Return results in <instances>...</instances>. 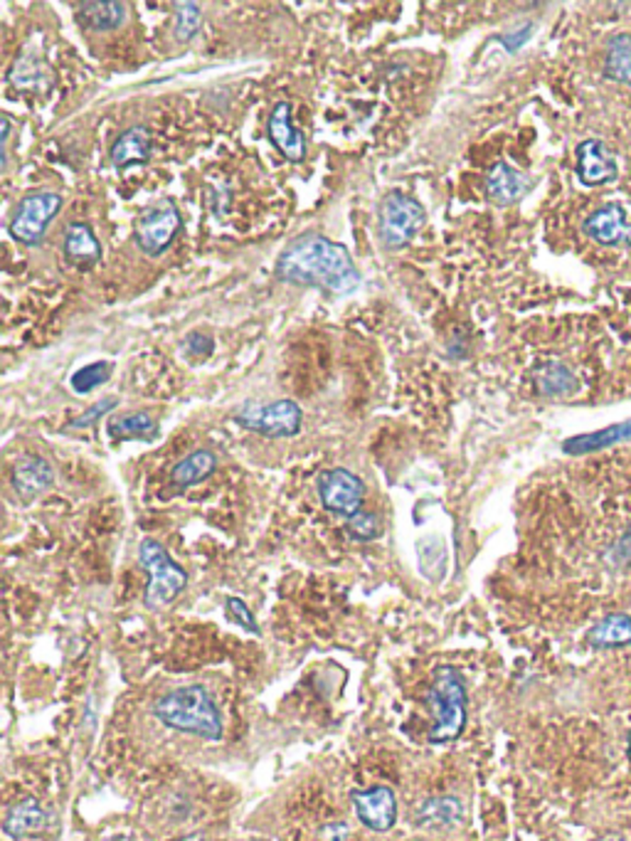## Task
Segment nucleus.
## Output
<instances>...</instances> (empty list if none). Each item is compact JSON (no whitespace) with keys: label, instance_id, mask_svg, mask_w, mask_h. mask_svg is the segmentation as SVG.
Masks as SVG:
<instances>
[{"label":"nucleus","instance_id":"f257e3e1","mask_svg":"<svg viewBox=\"0 0 631 841\" xmlns=\"http://www.w3.org/2000/svg\"><path fill=\"white\" fill-rule=\"evenodd\" d=\"M277 279L287 284L324 289L334 296H348L361 287L351 253L318 232H304L281 249L277 259Z\"/></svg>","mask_w":631,"mask_h":841},{"label":"nucleus","instance_id":"f03ea898","mask_svg":"<svg viewBox=\"0 0 631 841\" xmlns=\"http://www.w3.org/2000/svg\"><path fill=\"white\" fill-rule=\"evenodd\" d=\"M153 715L163 726L178 733H188V736H198L206 740L222 738L220 711L206 686L192 684L180 686L176 691H168L155 701Z\"/></svg>","mask_w":631,"mask_h":841},{"label":"nucleus","instance_id":"7ed1b4c3","mask_svg":"<svg viewBox=\"0 0 631 841\" xmlns=\"http://www.w3.org/2000/svg\"><path fill=\"white\" fill-rule=\"evenodd\" d=\"M430 705L436 719L434 728L430 731V743L444 746V743L459 738L466 728V705H469V699H466V686L454 666L442 664L434 669Z\"/></svg>","mask_w":631,"mask_h":841},{"label":"nucleus","instance_id":"20e7f679","mask_svg":"<svg viewBox=\"0 0 631 841\" xmlns=\"http://www.w3.org/2000/svg\"><path fill=\"white\" fill-rule=\"evenodd\" d=\"M139 558L141 565L149 570V585H145L143 603L149 610H163L186 589L188 573L171 558L166 546L153 538L143 540Z\"/></svg>","mask_w":631,"mask_h":841},{"label":"nucleus","instance_id":"39448f33","mask_svg":"<svg viewBox=\"0 0 631 841\" xmlns=\"http://www.w3.org/2000/svg\"><path fill=\"white\" fill-rule=\"evenodd\" d=\"M424 208L402 190H390L377 206V237L385 249H402L424 225Z\"/></svg>","mask_w":631,"mask_h":841},{"label":"nucleus","instance_id":"423d86ee","mask_svg":"<svg viewBox=\"0 0 631 841\" xmlns=\"http://www.w3.org/2000/svg\"><path fill=\"white\" fill-rule=\"evenodd\" d=\"M301 420H304V412L294 400H274L265 405L247 402L235 412V422L239 428L277 440L299 434Z\"/></svg>","mask_w":631,"mask_h":841},{"label":"nucleus","instance_id":"0eeeda50","mask_svg":"<svg viewBox=\"0 0 631 841\" xmlns=\"http://www.w3.org/2000/svg\"><path fill=\"white\" fill-rule=\"evenodd\" d=\"M60 208H62V196H57V192H50V190L31 192V196H25L21 202H17L8 230H11V235L21 245H27V247L40 245L47 227H50V222L57 218Z\"/></svg>","mask_w":631,"mask_h":841},{"label":"nucleus","instance_id":"6e6552de","mask_svg":"<svg viewBox=\"0 0 631 841\" xmlns=\"http://www.w3.org/2000/svg\"><path fill=\"white\" fill-rule=\"evenodd\" d=\"M183 227V218L173 200H161L155 206L145 208L141 218L136 220V245L145 257H159L173 245Z\"/></svg>","mask_w":631,"mask_h":841},{"label":"nucleus","instance_id":"1a4fd4ad","mask_svg":"<svg viewBox=\"0 0 631 841\" xmlns=\"http://www.w3.org/2000/svg\"><path fill=\"white\" fill-rule=\"evenodd\" d=\"M316 491L324 509L331 511L336 516L351 518L363 511V497H365L363 481L361 477H355L353 471H348L343 467L326 469L318 474Z\"/></svg>","mask_w":631,"mask_h":841},{"label":"nucleus","instance_id":"9d476101","mask_svg":"<svg viewBox=\"0 0 631 841\" xmlns=\"http://www.w3.org/2000/svg\"><path fill=\"white\" fill-rule=\"evenodd\" d=\"M353 807L363 827L371 831H390L397 821V797L390 787L375 785L351 792Z\"/></svg>","mask_w":631,"mask_h":841},{"label":"nucleus","instance_id":"9b49d317","mask_svg":"<svg viewBox=\"0 0 631 841\" xmlns=\"http://www.w3.org/2000/svg\"><path fill=\"white\" fill-rule=\"evenodd\" d=\"M582 230H585V235L589 240H595L597 245L631 247V225H629L627 210L621 206H605L595 210L585 220Z\"/></svg>","mask_w":631,"mask_h":841},{"label":"nucleus","instance_id":"f8f14e48","mask_svg":"<svg viewBox=\"0 0 631 841\" xmlns=\"http://www.w3.org/2000/svg\"><path fill=\"white\" fill-rule=\"evenodd\" d=\"M267 137L281 156L291 163L306 159V139L294 124H291V104L279 102L267 119Z\"/></svg>","mask_w":631,"mask_h":841},{"label":"nucleus","instance_id":"ddd939ff","mask_svg":"<svg viewBox=\"0 0 631 841\" xmlns=\"http://www.w3.org/2000/svg\"><path fill=\"white\" fill-rule=\"evenodd\" d=\"M617 159L599 139H587L577 147V176L585 186H605L617 178Z\"/></svg>","mask_w":631,"mask_h":841},{"label":"nucleus","instance_id":"4468645a","mask_svg":"<svg viewBox=\"0 0 631 841\" xmlns=\"http://www.w3.org/2000/svg\"><path fill=\"white\" fill-rule=\"evenodd\" d=\"M530 186L533 180L523 176L518 168H513L506 161H496L487 173V198L499 208L516 206Z\"/></svg>","mask_w":631,"mask_h":841},{"label":"nucleus","instance_id":"2eb2a0df","mask_svg":"<svg viewBox=\"0 0 631 841\" xmlns=\"http://www.w3.org/2000/svg\"><path fill=\"white\" fill-rule=\"evenodd\" d=\"M55 471L43 457H21L13 467V489L23 501H33L52 487Z\"/></svg>","mask_w":631,"mask_h":841},{"label":"nucleus","instance_id":"dca6fc26","mask_svg":"<svg viewBox=\"0 0 631 841\" xmlns=\"http://www.w3.org/2000/svg\"><path fill=\"white\" fill-rule=\"evenodd\" d=\"M47 825H50V815H47L40 802L23 799L5 815L3 829L11 839H25L40 834V831L47 829Z\"/></svg>","mask_w":631,"mask_h":841},{"label":"nucleus","instance_id":"f3484780","mask_svg":"<svg viewBox=\"0 0 631 841\" xmlns=\"http://www.w3.org/2000/svg\"><path fill=\"white\" fill-rule=\"evenodd\" d=\"M62 253L72 265H94L102 257V243L96 240L94 230L86 222H70L65 227Z\"/></svg>","mask_w":631,"mask_h":841},{"label":"nucleus","instance_id":"a211bd4d","mask_svg":"<svg viewBox=\"0 0 631 841\" xmlns=\"http://www.w3.org/2000/svg\"><path fill=\"white\" fill-rule=\"evenodd\" d=\"M412 821L422 829H449L464 821V805L456 797H432L414 811Z\"/></svg>","mask_w":631,"mask_h":841},{"label":"nucleus","instance_id":"6ab92c4d","mask_svg":"<svg viewBox=\"0 0 631 841\" xmlns=\"http://www.w3.org/2000/svg\"><path fill=\"white\" fill-rule=\"evenodd\" d=\"M112 166L126 168L136 166V163H149L151 159V131L145 127H131L126 129L112 147Z\"/></svg>","mask_w":631,"mask_h":841},{"label":"nucleus","instance_id":"aec40b11","mask_svg":"<svg viewBox=\"0 0 631 841\" xmlns=\"http://www.w3.org/2000/svg\"><path fill=\"white\" fill-rule=\"evenodd\" d=\"M592 650H619L631 644V617L624 612H611L587 632Z\"/></svg>","mask_w":631,"mask_h":841},{"label":"nucleus","instance_id":"412c9836","mask_svg":"<svg viewBox=\"0 0 631 841\" xmlns=\"http://www.w3.org/2000/svg\"><path fill=\"white\" fill-rule=\"evenodd\" d=\"M533 383H536L538 393L546 395V398H565V395L577 393L580 388L575 373H572L565 363L558 361L538 365V369L533 371Z\"/></svg>","mask_w":631,"mask_h":841},{"label":"nucleus","instance_id":"4be33fe9","mask_svg":"<svg viewBox=\"0 0 631 841\" xmlns=\"http://www.w3.org/2000/svg\"><path fill=\"white\" fill-rule=\"evenodd\" d=\"M627 440H631V420L609 424V428H605V430L570 437V440L562 442V452L565 454H587V452L607 449V447H611V444H619V442H627Z\"/></svg>","mask_w":631,"mask_h":841},{"label":"nucleus","instance_id":"5701e85b","mask_svg":"<svg viewBox=\"0 0 631 841\" xmlns=\"http://www.w3.org/2000/svg\"><path fill=\"white\" fill-rule=\"evenodd\" d=\"M126 5L119 3V0H100V3H82L80 5V21L84 27L90 31L104 33V31H116L126 23Z\"/></svg>","mask_w":631,"mask_h":841},{"label":"nucleus","instance_id":"b1692460","mask_svg":"<svg viewBox=\"0 0 631 841\" xmlns=\"http://www.w3.org/2000/svg\"><path fill=\"white\" fill-rule=\"evenodd\" d=\"M218 469V457L210 449H196L190 452L186 459H180L173 469L171 479L178 489H188L198 481H206L212 471Z\"/></svg>","mask_w":631,"mask_h":841},{"label":"nucleus","instance_id":"393cba45","mask_svg":"<svg viewBox=\"0 0 631 841\" xmlns=\"http://www.w3.org/2000/svg\"><path fill=\"white\" fill-rule=\"evenodd\" d=\"M109 434L114 440L153 442L159 440L161 428L149 412H126V414H119V418L109 420Z\"/></svg>","mask_w":631,"mask_h":841},{"label":"nucleus","instance_id":"a878e982","mask_svg":"<svg viewBox=\"0 0 631 841\" xmlns=\"http://www.w3.org/2000/svg\"><path fill=\"white\" fill-rule=\"evenodd\" d=\"M605 72L609 80L631 86V35L619 33L607 43Z\"/></svg>","mask_w":631,"mask_h":841},{"label":"nucleus","instance_id":"bb28decb","mask_svg":"<svg viewBox=\"0 0 631 841\" xmlns=\"http://www.w3.org/2000/svg\"><path fill=\"white\" fill-rule=\"evenodd\" d=\"M112 373H114V365L109 361L90 363V365H84V369H80V371L72 375L70 385H72L74 393L86 395V393H92L94 388H100V385H104L106 381H109Z\"/></svg>","mask_w":631,"mask_h":841},{"label":"nucleus","instance_id":"cd10ccee","mask_svg":"<svg viewBox=\"0 0 631 841\" xmlns=\"http://www.w3.org/2000/svg\"><path fill=\"white\" fill-rule=\"evenodd\" d=\"M202 25V11L196 3H176V27H173V35H176L178 43H190L192 37L198 35Z\"/></svg>","mask_w":631,"mask_h":841},{"label":"nucleus","instance_id":"c85d7f7f","mask_svg":"<svg viewBox=\"0 0 631 841\" xmlns=\"http://www.w3.org/2000/svg\"><path fill=\"white\" fill-rule=\"evenodd\" d=\"M417 553H420V570L430 580L432 563L440 565L442 573H446V546L440 536H426L417 544Z\"/></svg>","mask_w":631,"mask_h":841},{"label":"nucleus","instance_id":"c756f323","mask_svg":"<svg viewBox=\"0 0 631 841\" xmlns=\"http://www.w3.org/2000/svg\"><path fill=\"white\" fill-rule=\"evenodd\" d=\"M346 530L355 540H375V538H381V534H383L381 516L365 514V511H361V514H355V516L348 518Z\"/></svg>","mask_w":631,"mask_h":841},{"label":"nucleus","instance_id":"7c9ffc66","mask_svg":"<svg viewBox=\"0 0 631 841\" xmlns=\"http://www.w3.org/2000/svg\"><path fill=\"white\" fill-rule=\"evenodd\" d=\"M116 405H119V400H116V398H104V400H100L96 405H92L90 410L82 412L80 418L72 420V422H70V430H86V428H92V424H94L96 420H102L104 414H109V412L116 408Z\"/></svg>","mask_w":631,"mask_h":841},{"label":"nucleus","instance_id":"2f4dec72","mask_svg":"<svg viewBox=\"0 0 631 841\" xmlns=\"http://www.w3.org/2000/svg\"><path fill=\"white\" fill-rule=\"evenodd\" d=\"M225 605H227L230 617L242 627V630H247L249 634H259V624L255 620V615H252L249 607L242 603L239 597H227Z\"/></svg>","mask_w":631,"mask_h":841},{"label":"nucleus","instance_id":"473e14b6","mask_svg":"<svg viewBox=\"0 0 631 841\" xmlns=\"http://www.w3.org/2000/svg\"><path fill=\"white\" fill-rule=\"evenodd\" d=\"M183 348H186V353L190 358H208L212 353V348H215V341L208 334L202 331H192L186 336V341H183Z\"/></svg>","mask_w":631,"mask_h":841},{"label":"nucleus","instance_id":"72a5a7b5","mask_svg":"<svg viewBox=\"0 0 631 841\" xmlns=\"http://www.w3.org/2000/svg\"><path fill=\"white\" fill-rule=\"evenodd\" d=\"M530 31H533V25H526V27H521V31H516L513 35H499L496 40L503 47H506L509 52H518L521 47L530 40Z\"/></svg>","mask_w":631,"mask_h":841},{"label":"nucleus","instance_id":"f704fd0d","mask_svg":"<svg viewBox=\"0 0 631 841\" xmlns=\"http://www.w3.org/2000/svg\"><path fill=\"white\" fill-rule=\"evenodd\" d=\"M611 556L619 560V565L631 563V530L615 546V550H611Z\"/></svg>","mask_w":631,"mask_h":841},{"label":"nucleus","instance_id":"c9c22d12","mask_svg":"<svg viewBox=\"0 0 631 841\" xmlns=\"http://www.w3.org/2000/svg\"><path fill=\"white\" fill-rule=\"evenodd\" d=\"M0 124H3V168H8V147H11V116L3 114L0 116Z\"/></svg>","mask_w":631,"mask_h":841},{"label":"nucleus","instance_id":"e433bc0d","mask_svg":"<svg viewBox=\"0 0 631 841\" xmlns=\"http://www.w3.org/2000/svg\"><path fill=\"white\" fill-rule=\"evenodd\" d=\"M627 752H629V758H631V731H629V736H627Z\"/></svg>","mask_w":631,"mask_h":841}]
</instances>
